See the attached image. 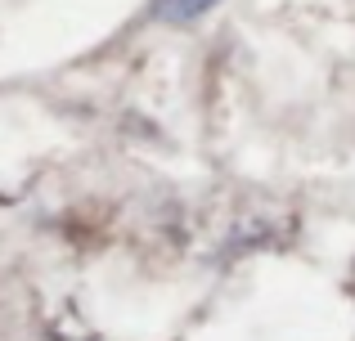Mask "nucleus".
Wrapping results in <instances>:
<instances>
[{"instance_id":"nucleus-1","label":"nucleus","mask_w":355,"mask_h":341,"mask_svg":"<svg viewBox=\"0 0 355 341\" xmlns=\"http://www.w3.org/2000/svg\"><path fill=\"white\" fill-rule=\"evenodd\" d=\"M220 0H153L148 5V18L166 27H184V23H198L207 9H216Z\"/></svg>"},{"instance_id":"nucleus-2","label":"nucleus","mask_w":355,"mask_h":341,"mask_svg":"<svg viewBox=\"0 0 355 341\" xmlns=\"http://www.w3.org/2000/svg\"><path fill=\"white\" fill-rule=\"evenodd\" d=\"M351 283H355V279H351Z\"/></svg>"}]
</instances>
